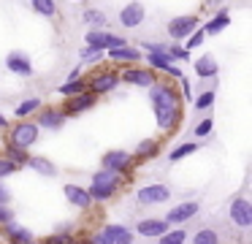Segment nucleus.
<instances>
[{"instance_id": "1", "label": "nucleus", "mask_w": 252, "mask_h": 244, "mask_svg": "<svg viewBox=\"0 0 252 244\" xmlns=\"http://www.w3.org/2000/svg\"><path fill=\"white\" fill-rule=\"evenodd\" d=\"M117 187H120V174L100 168V171L93 176V187L87 190V195H90V201H106V198L114 195Z\"/></svg>"}, {"instance_id": "2", "label": "nucleus", "mask_w": 252, "mask_h": 244, "mask_svg": "<svg viewBox=\"0 0 252 244\" xmlns=\"http://www.w3.org/2000/svg\"><path fill=\"white\" fill-rule=\"evenodd\" d=\"M87 46L90 49H98V52H106V49H120V46H127V41L122 35H111V33H103V30H90L87 33Z\"/></svg>"}, {"instance_id": "3", "label": "nucleus", "mask_w": 252, "mask_h": 244, "mask_svg": "<svg viewBox=\"0 0 252 244\" xmlns=\"http://www.w3.org/2000/svg\"><path fill=\"white\" fill-rule=\"evenodd\" d=\"M35 141H38V125H35V122H19V125H14L11 146L28 152V146H33Z\"/></svg>"}, {"instance_id": "4", "label": "nucleus", "mask_w": 252, "mask_h": 244, "mask_svg": "<svg viewBox=\"0 0 252 244\" xmlns=\"http://www.w3.org/2000/svg\"><path fill=\"white\" fill-rule=\"evenodd\" d=\"M149 98L155 101V108H168V111H179V95L171 90L168 84H152Z\"/></svg>"}, {"instance_id": "5", "label": "nucleus", "mask_w": 252, "mask_h": 244, "mask_svg": "<svg viewBox=\"0 0 252 244\" xmlns=\"http://www.w3.org/2000/svg\"><path fill=\"white\" fill-rule=\"evenodd\" d=\"M198 27V16H174L168 22V35L174 41H185L187 35H192Z\"/></svg>"}, {"instance_id": "6", "label": "nucleus", "mask_w": 252, "mask_h": 244, "mask_svg": "<svg viewBox=\"0 0 252 244\" xmlns=\"http://www.w3.org/2000/svg\"><path fill=\"white\" fill-rule=\"evenodd\" d=\"M98 244H130L133 242V233L122 225H106L103 231L95 236Z\"/></svg>"}, {"instance_id": "7", "label": "nucleus", "mask_w": 252, "mask_h": 244, "mask_svg": "<svg viewBox=\"0 0 252 244\" xmlns=\"http://www.w3.org/2000/svg\"><path fill=\"white\" fill-rule=\"evenodd\" d=\"M230 220L239 228H250L252 225V204L247 198H236L230 204Z\"/></svg>"}, {"instance_id": "8", "label": "nucleus", "mask_w": 252, "mask_h": 244, "mask_svg": "<svg viewBox=\"0 0 252 244\" xmlns=\"http://www.w3.org/2000/svg\"><path fill=\"white\" fill-rule=\"evenodd\" d=\"M141 204H165V201L171 198V190L165 187V184H149V187H141L138 190V195H136Z\"/></svg>"}, {"instance_id": "9", "label": "nucleus", "mask_w": 252, "mask_h": 244, "mask_svg": "<svg viewBox=\"0 0 252 244\" xmlns=\"http://www.w3.org/2000/svg\"><path fill=\"white\" fill-rule=\"evenodd\" d=\"M127 163H130V155H127L125 149H111V152H106V155H103V168H106V171L120 174V171H125Z\"/></svg>"}, {"instance_id": "10", "label": "nucleus", "mask_w": 252, "mask_h": 244, "mask_svg": "<svg viewBox=\"0 0 252 244\" xmlns=\"http://www.w3.org/2000/svg\"><path fill=\"white\" fill-rule=\"evenodd\" d=\"M120 79L130 81V84H138V87H152L155 84V73L152 70H144V68H127V70H122Z\"/></svg>"}, {"instance_id": "11", "label": "nucleus", "mask_w": 252, "mask_h": 244, "mask_svg": "<svg viewBox=\"0 0 252 244\" xmlns=\"http://www.w3.org/2000/svg\"><path fill=\"white\" fill-rule=\"evenodd\" d=\"M195 214H198V204L195 201H187V204H179L176 209H171L168 214H165V222H187Z\"/></svg>"}, {"instance_id": "12", "label": "nucleus", "mask_w": 252, "mask_h": 244, "mask_svg": "<svg viewBox=\"0 0 252 244\" xmlns=\"http://www.w3.org/2000/svg\"><path fill=\"white\" fill-rule=\"evenodd\" d=\"M136 231L147 239H160L163 233H168V222L165 220H141Z\"/></svg>"}, {"instance_id": "13", "label": "nucleus", "mask_w": 252, "mask_h": 244, "mask_svg": "<svg viewBox=\"0 0 252 244\" xmlns=\"http://www.w3.org/2000/svg\"><path fill=\"white\" fill-rule=\"evenodd\" d=\"M144 16H147V11H144V5H138V3H130V5H125L122 8V14H120V22L125 27H136V25H141L144 22Z\"/></svg>"}, {"instance_id": "14", "label": "nucleus", "mask_w": 252, "mask_h": 244, "mask_svg": "<svg viewBox=\"0 0 252 244\" xmlns=\"http://www.w3.org/2000/svg\"><path fill=\"white\" fill-rule=\"evenodd\" d=\"M93 106H95V95L93 92H82V95H73L71 101L65 103V114H82Z\"/></svg>"}, {"instance_id": "15", "label": "nucleus", "mask_w": 252, "mask_h": 244, "mask_svg": "<svg viewBox=\"0 0 252 244\" xmlns=\"http://www.w3.org/2000/svg\"><path fill=\"white\" fill-rule=\"evenodd\" d=\"M6 65H8V70H14V73H22V76L33 73L30 57H28V54H22V52H11V54H8V60H6Z\"/></svg>"}, {"instance_id": "16", "label": "nucleus", "mask_w": 252, "mask_h": 244, "mask_svg": "<svg viewBox=\"0 0 252 244\" xmlns=\"http://www.w3.org/2000/svg\"><path fill=\"white\" fill-rule=\"evenodd\" d=\"M65 198L71 201L73 206H79V209H90L93 206V201H90V195H87V190L84 187H76V184H65Z\"/></svg>"}, {"instance_id": "17", "label": "nucleus", "mask_w": 252, "mask_h": 244, "mask_svg": "<svg viewBox=\"0 0 252 244\" xmlns=\"http://www.w3.org/2000/svg\"><path fill=\"white\" fill-rule=\"evenodd\" d=\"M120 84V76L117 73H100V76H95L93 79V95L95 92H109V90H114V87Z\"/></svg>"}, {"instance_id": "18", "label": "nucleus", "mask_w": 252, "mask_h": 244, "mask_svg": "<svg viewBox=\"0 0 252 244\" xmlns=\"http://www.w3.org/2000/svg\"><path fill=\"white\" fill-rule=\"evenodd\" d=\"M38 122L44 125V128H60L63 122H65V114L57 111V108H44L38 117Z\"/></svg>"}, {"instance_id": "19", "label": "nucleus", "mask_w": 252, "mask_h": 244, "mask_svg": "<svg viewBox=\"0 0 252 244\" xmlns=\"http://www.w3.org/2000/svg\"><path fill=\"white\" fill-rule=\"evenodd\" d=\"M228 25H230V14L228 11H217V16L203 27V35H214V33H220L222 27H228Z\"/></svg>"}, {"instance_id": "20", "label": "nucleus", "mask_w": 252, "mask_h": 244, "mask_svg": "<svg viewBox=\"0 0 252 244\" xmlns=\"http://www.w3.org/2000/svg\"><path fill=\"white\" fill-rule=\"evenodd\" d=\"M195 73L198 76H203V79H209V76H217V60L214 57H201V60H195Z\"/></svg>"}, {"instance_id": "21", "label": "nucleus", "mask_w": 252, "mask_h": 244, "mask_svg": "<svg viewBox=\"0 0 252 244\" xmlns=\"http://www.w3.org/2000/svg\"><path fill=\"white\" fill-rule=\"evenodd\" d=\"M155 117H158V125L163 130H171L179 122V111H168V108H155Z\"/></svg>"}, {"instance_id": "22", "label": "nucleus", "mask_w": 252, "mask_h": 244, "mask_svg": "<svg viewBox=\"0 0 252 244\" xmlns=\"http://www.w3.org/2000/svg\"><path fill=\"white\" fill-rule=\"evenodd\" d=\"M8 236H11L14 244H35V236L28 231V228H19V225H8Z\"/></svg>"}, {"instance_id": "23", "label": "nucleus", "mask_w": 252, "mask_h": 244, "mask_svg": "<svg viewBox=\"0 0 252 244\" xmlns=\"http://www.w3.org/2000/svg\"><path fill=\"white\" fill-rule=\"evenodd\" d=\"M109 57L111 60H120V63H133V60L141 57V52H138V49H130V46H120V49H111Z\"/></svg>"}, {"instance_id": "24", "label": "nucleus", "mask_w": 252, "mask_h": 244, "mask_svg": "<svg viewBox=\"0 0 252 244\" xmlns=\"http://www.w3.org/2000/svg\"><path fill=\"white\" fill-rule=\"evenodd\" d=\"M28 163H30V166H33L38 174H44V176H55V174H57V168L52 166L49 160H44V157H30Z\"/></svg>"}, {"instance_id": "25", "label": "nucleus", "mask_w": 252, "mask_h": 244, "mask_svg": "<svg viewBox=\"0 0 252 244\" xmlns=\"http://www.w3.org/2000/svg\"><path fill=\"white\" fill-rule=\"evenodd\" d=\"M33 11L41 16H55L57 14V5L52 0H33Z\"/></svg>"}, {"instance_id": "26", "label": "nucleus", "mask_w": 252, "mask_h": 244, "mask_svg": "<svg viewBox=\"0 0 252 244\" xmlns=\"http://www.w3.org/2000/svg\"><path fill=\"white\" fill-rule=\"evenodd\" d=\"M82 92H84V81L82 79H73V81H68V84L60 87V95H68V98L82 95Z\"/></svg>"}, {"instance_id": "27", "label": "nucleus", "mask_w": 252, "mask_h": 244, "mask_svg": "<svg viewBox=\"0 0 252 244\" xmlns=\"http://www.w3.org/2000/svg\"><path fill=\"white\" fill-rule=\"evenodd\" d=\"M192 244H217V233L212 228H201L195 233V239H192Z\"/></svg>"}, {"instance_id": "28", "label": "nucleus", "mask_w": 252, "mask_h": 244, "mask_svg": "<svg viewBox=\"0 0 252 244\" xmlns=\"http://www.w3.org/2000/svg\"><path fill=\"white\" fill-rule=\"evenodd\" d=\"M6 160H11L14 166L19 168V163H28L30 157H28V152H25V149H17V146L8 144V155H6Z\"/></svg>"}, {"instance_id": "29", "label": "nucleus", "mask_w": 252, "mask_h": 244, "mask_svg": "<svg viewBox=\"0 0 252 244\" xmlns=\"http://www.w3.org/2000/svg\"><path fill=\"white\" fill-rule=\"evenodd\" d=\"M185 239H187L185 231H168L160 236V244H185Z\"/></svg>"}, {"instance_id": "30", "label": "nucleus", "mask_w": 252, "mask_h": 244, "mask_svg": "<svg viewBox=\"0 0 252 244\" xmlns=\"http://www.w3.org/2000/svg\"><path fill=\"white\" fill-rule=\"evenodd\" d=\"M38 106H41L38 98H30V101H25V103H19V106H17V117H28V114H33Z\"/></svg>"}, {"instance_id": "31", "label": "nucleus", "mask_w": 252, "mask_h": 244, "mask_svg": "<svg viewBox=\"0 0 252 244\" xmlns=\"http://www.w3.org/2000/svg\"><path fill=\"white\" fill-rule=\"evenodd\" d=\"M195 149H198V144H182V146H176V149L171 152V160H182L185 155H192Z\"/></svg>"}, {"instance_id": "32", "label": "nucleus", "mask_w": 252, "mask_h": 244, "mask_svg": "<svg viewBox=\"0 0 252 244\" xmlns=\"http://www.w3.org/2000/svg\"><path fill=\"white\" fill-rule=\"evenodd\" d=\"M84 22H90V25H103V22H106V14H103V11L90 8V11H84Z\"/></svg>"}, {"instance_id": "33", "label": "nucleus", "mask_w": 252, "mask_h": 244, "mask_svg": "<svg viewBox=\"0 0 252 244\" xmlns=\"http://www.w3.org/2000/svg\"><path fill=\"white\" fill-rule=\"evenodd\" d=\"M165 54H168V60H187V52H185V46H165Z\"/></svg>"}, {"instance_id": "34", "label": "nucleus", "mask_w": 252, "mask_h": 244, "mask_svg": "<svg viewBox=\"0 0 252 244\" xmlns=\"http://www.w3.org/2000/svg\"><path fill=\"white\" fill-rule=\"evenodd\" d=\"M214 103V92L209 90V92H201V95H198V101H195V108H209Z\"/></svg>"}, {"instance_id": "35", "label": "nucleus", "mask_w": 252, "mask_h": 244, "mask_svg": "<svg viewBox=\"0 0 252 244\" xmlns=\"http://www.w3.org/2000/svg\"><path fill=\"white\" fill-rule=\"evenodd\" d=\"M155 152H158V144H155V141H144V144L138 146V155L141 157H152Z\"/></svg>"}, {"instance_id": "36", "label": "nucleus", "mask_w": 252, "mask_h": 244, "mask_svg": "<svg viewBox=\"0 0 252 244\" xmlns=\"http://www.w3.org/2000/svg\"><path fill=\"white\" fill-rule=\"evenodd\" d=\"M82 60H84V63H95V60H103V52H98V49H84V52H82Z\"/></svg>"}, {"instance_id": "37", "label": "nucleus", "mask_w": 252, "mask_h": 244, "mask_svg": "<svg viewBox=\"0 0 252 244\" xmlns=\"http://www.w3.org/2000/svg\"><path fill=\"white\" fill-rule=\"evenodd\" d=\"M203 38H206V35H203V30H195V33H192V38H190V41H187L185 52H190V49L201 46V43H203Z\"/></svg>"}, {"instance_id": "38", "label": "nucleus", "mask_w": 252, "mask_h": 244, "mask_svg": "<svg viewBox=\"0 0 252 244\" xmlns=\"http://www.w3.org/2000/svg\"><path fill=\"white\" fill-rule=\"evenodd\" d=\"M46 244H76V242H73L68 233H55V236L46 239Z\"/></svg>"}, {"instance_id": "39", "label": "nucleus", "mask_w": 252, "mask_h": 244, "mask_svg": "<svg viewBox=\"0 0 252 244\" xmlns=\"http://www.w3.org/2000/svg\"><path fill=\"white\" fill-rule=\"evenodd\" d=\"M14 171H17V166H14L11 160H6V157H0V179L8 176V174H14Z\"/></svg>"}, {"instance_id": "40", "label": "nucleus", "mask_w": 252, "mask_h": 244, "mask_svg": "<svg viewBox=\"0 0 252 244\" xmlns=\"http://www.w3.org/2000/svg\"><path fill=\"white\" fill-rule=\"evenodd\" d=\"M212 133V119H201V125L195 128V136H206Z\"/></svg>"}, {"instance_id": "41", "label": "nucleus", "mask_w": 252, "mask_h": 244, "mask_svg": "<svg viewBox=\"0 0 252 244\" xmlns=\"http://www.w3.org/2000/svg\"><path fill=\"white\" fill-rule=\"evenodd\" d=\"M14 220V209H6V206H0V222H11Z\"/></svg>"}, {"instance_id": "42", "label": "nucleus", "mask_w": 252, "mask_h": 244, "mask_svg": "<svg viewBox=\"0 0 252 244\" xmlns=\"http://www.w3.org/2000/svg\"><path fill=\"white\" fill-rule=\"evenodd\" d=\"M8 201H11V193L6 190V184H0V206H6Z\"/></svg>"}, {"instance_id": "43", "label": "nucleus", "mask_w": 252, "mask_h": 244, "mask_svg": "<svg viewBox=\"0 0 252 244\" xmlns=\"http://www.w3.org/2000/svg\"><path fill=\"white\" fill-rule=\"evenodd\" d=\"M0 125H6V117H3V114H0Z\"/></svg>"}]
</instances>
